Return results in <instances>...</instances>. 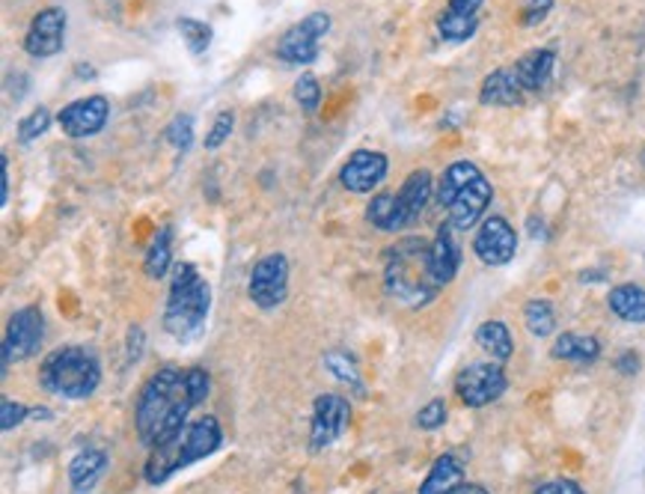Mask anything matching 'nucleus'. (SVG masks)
I'll use <instances>...</instances> for the list:
<instances>
[{
  "instance_id": "11",
  "label": "nucleus",
  "mask_w": 645,
  "mask_h": 494,
  "mask_svg": "<svg viewBox=\"0 0 645 494\" xmlns=\"http://www.w3.org/2000/svg\"><path fill=\"white\" fill-rule=\"evenodd\" d=\"M473 254L482 265L488 269H503L509 265L518 254V233L514 226L503 218V214H491L476 226L473 236Z\"/></svg>"
},
{
  "instance_id": "25",
  "label": "nucleus",
  "mask_w": 645,
  "mask_h": 494,
  "mask_svg": "<svg viewBox=\"0 0 645 494\" xmlns=\"http://www.w3.org/2000/svg\"><path fill=\"white\" fill-rule=\"evenodd\" d=\"M104 471H108V453L101 447H87L69 461V483L72 489H92Z\"/></svg>"
},
{
  "instance_id": "35",
  "label": "nucleus",
  "mask_w": 645,
  "mask_h": 494,
  "mask_svg": "<svg viewBox=\"0 0 645 494\" xmlns=\"http://www.w3.org/2000/svg\"><path fill=\"white\" fill-rule=\"evenodd\" d=\"M235 132V111L233 108H226V111H218V116L212 120V128L206 132V140H202V147L214 152V149H221Z\"/></svg>"
},
{
  "instance_id": "22",
  "label": "nucleus",
  "mask_w": 645,
  "mask_h": 494,
  "mask_svg": "<svg viewBox=\"0 0 645 494\" xmlns=\"http://www.w3.org/2000/svg\"><path fill=\"white\" fill-rule=\"evenodd\" d=\"M434 188H437V180H434L432 170L425 168L413 170V173H408V180L401 182V188L396 194H399L401 202H405V209L411 212L413 221L423 218L429 202L434 200Z\"/></svg>"
},
{
  "instance_id": "12",
  "label": "nucleus",
  "mask_w": 645,
  "mask_h": 494,
  "mask_svg": "<svg viewBox=\"0 0 645 494\" xmlns=\"http://www.w3.org/2000/svg\"><path fill=\"white\" fill-rule=\"evenodd\" d=\"M108 120H111V101L99 92L69 101L66 108L57 113V125L69 140H87V137L101 135Z\"/></svg>"
},
{
  "instance_id": "20",
  "label": "nucleus",
  "mask_w": 645,
  "mask_h": 494,
  "mask_svg": "<svg viewBox=\"0 0 645 494\" xmlns=\"http://www.w3.org/2000/svg\"><path fill=\"white\" fill-rule=\"evenodd\" d=\"M461 485H464V465L452 453H444L434 459L432 471L425 473L417 494H456Z\"/></svg>"
},
{
  "instance_id": "42",
  "label": "nucleus",
  "mask_w": 645,
  "mask_h": 494,
  "mask_svg": "<svg viewBox=\"0 0 645 494\" xmlns=\"http://www.w3.org/2000/svg\"><path fill=\"white\" fill-rule=\"evenodd\" d=\"M616 370L622 372V375H636L640 372V355L636 351H622L616 358Z\"/></svg>"
},
{
  "instance_id": "13",
  "label": "nucleus",
  "mask_w": 645,
  "mask_h": 494,
  "mask_svg": "<svg viewBox=\"0 0 645 494\" xmlns=\"http://www.w3.org/2000/svg\"><path fill=\"white\" fill-rule=\"evenodd\" d=\"M351 423V405L339 394H322L312 403V427H310V449L322 453L331 444L343 439L345 429Z\"/></svg>"
},
{
  "instance_id": "6",
  "label": "nucleus",
  "mask_w": 645,
  "mask_h": 494,
  "mask_svg": "<svg viewBox=\"0 0 645 494\" xmlns=\"http://www.w3.org/2000/svg\"><path fill=\"white\" fill-rule=\"evenodd\" d=\"M331 27H334L331 12H310V15H303L301 22L292 24L289 30L280 36L274 54L283 63H289V66H310L322 54V39L331 34Z\"/></svg>"
},
{
  "instance_id": "46",
  "label": "nucleus",
  "mask_w": 645,
  "mask_h": 494,
  "mask_svg": "<svg viewBox=\"0 0 645 494\" xmlns=\"http://www.w3.org/2000/svg\"><path fill=\"white\" fill-rule=\"evenodd\" d=\"M456 494H491L485 485H479V483H464L461 489H458Z\"/></svg>"
},
{
  "instance_id": "32",
  "label": "nucleus",
  "mask_w": 645,
  "mask_h": 494,
  "mask_svg": "<svg viewBox=\"0 0 645 494\" xmlns=\"http://www.w3.org/2000/svg\"><path fill=\"white\" fill-rule=\"evenodd\" d=\"M324 367H327V372L334 375L336 382L351 384L357 394H363V382H360L355 358H348L345 351H327V355H324Z\"/></svg>"
},
{
  "instance_id": "34",
  "label": "nucleus",
  "mask_w": 645,
  "mask_h": 494,
  "mask_svg": "<svg viewBox=\"0 0 645 494\" xmlns=\"http://www.w3.org/2000/svg\"><path fill=\"white\" fill-rule=\"evenodd\" d=\"M292 96H295L298 108H301L307 116H312V113L322 108V84H319V78H315L312 72H303L301 78L295 81V90H292Z\"/></svg>"
},
{
  "instance_id": "15",
  "label": "nucleus",
  "mask_w": 645,
  "mask_h": 494,
  "mask_svg": "<svg viewBox=\"0 0 645 494\" xmlns=\"http://www.w3.org/2000/svg\"><path fill=\"white\" fill-rule=\"evenodd\" d=\"M491 200H494V185L482 173L476 182H470L468 188L452 200V206L446 209V221L456 226L458 233H468V230H473V226L485 221Z\"/></svg>"
},
{
  "instance_id": "14",
  "label": "nucleus",
  "mask_w": 645,
  "mask_h": 494,
  "mask_svg": "<svg viewBox=\"0 0 645 494\" xmlns=\"http://www.w3.org/2000/svg\"><path fill=\"white\" fill-rule=\"evenodd\" d=\"M387 173L389 158L381 149H355L339 170V185L348 194H372L379 192Z\"/></svg>"
},
{
  "instance_id": "19",
  "label": "nucleus",
  "mask_w": 645,
  "mask_h": 494,
  "mask_svg": "<svg viewBox=\"0 0 645 494\" xmlns=\"http://www.w3.org/2000/svg\"><path fill=\"white\" fill-rule=\"evenodd\" d=\"M514 75L521 81L526 96L542 92L554 81V69H557V51L554 48H533L512 63Z\"/></svg>"
},
{
  "instance_id": "7",
  "label": "nucleus",
  "mask_w": 645,
  "mask_h": 494,
  "mask_svg": "<svg viewBox=\"0 0 645 494\" xmlns=\"http://www.w3.org/2000/svg\"><path fill=\"white\" fill-rule=\"evenodd\" d=\"M45 343V313L36 304H27L22 310H15L7 322V334H3V367L0 375H7L15 360L34 358L36 351Z\"/></svg>"
},
{
  "instance_id": "3",
  "label": "nucleus",
  "mask_w": 645,
  "mask_h": 494,
  "mask_svg": "<svg viewBox=\"0 0 645 494\" xmlns=\"http://www.w3.org/2000/svg\"><path fill=\"white\" fill-rule=\"evenodd\" d=\"M429 247H432L429 238L408 236L384 250V293L393 301L425 307L441 293L429 269Z\"/></svg>"
},
{
  "instance_id": "33",
  "label": "nucleus",
  "mask_w": 645,
  "mask_h": 494,
  "mask_svg": "<svg viewBox=\"0 0 645 494\" xmlns=\"http://www.w3.org/2000/svg\"><path fill=\"white\" fill-rule=\"evenodd\" d=\"M194 125L197 123H194V116H190V113H176V116L168 123V128H164V140L185 156V152L194 147V135H197V132H194Z\"/></svg>"
},
{
  "instance_id": "8",
  "label": "nucleus",
  "mask_w": 645,
  "mask_h": 494,
  "mask_svg": "<svg viewBox=\"0 0 645 494\" xmlns=\"http://www.w3.org/2000/svg\"><path fill=\"white\" fill-rule=\"evenodd\" d=\"M247 295L259 310H277L289 298V259L286 254H265L257 259L247 281Z\"/></svg>"
},
{
  "instance_id": "36",
  "label": "nucleus",
  "mask_w": 645,
  "mask_h": 494,
  "mask_svg": "<svg viewBox=\"0 0 645 494\" xmlns=\"http://www.w3.org/2000/svg\"><path fill=\"white\" fill-rule=\"evenodd\" d=\"M185 384H188V394L194 399V405H202L212 394V375L202 370V367H190L185 370Z\"/></svg>"
},
{
  "instance_id": "28",
  "label": "nucleus",
  "mask_w": 645,
  "mask_h": 494,
  "mask_svg": "<svg viewBox=\"0 0 645 494\" xmlns=\"http://www.w3.org/2000/svg\"><path fill=\"white\" fill-rule=\"evenodd\" d=\"M434 27H437L441 42H446V46H464V42H470V39L476 36L479 18H464V15H456V12L444 10L437 15Z\"/></svg>"
},
{
  "instance_id": "38",
  "label": "nucleus",
  "mask_w": 645,
  "mask_h": 494,
  "mask_svg": "<svg viewBox=\"0 0 645 494\" xmlns=\"http://www.w3.org/2000/svg\"><path fill=\"white\" fill-rule=\"evenodd\" d=\"M24 420H30V408H27V405L15 403V399H3V403H0V429H3V432L18 429Z\"/></svg>"
},
{
  "instance_id": "39",
  "label": "nucleus",
  "mask_w": 645,
  "mask_h": 494,
  "mask_svg": "<svg viewBox=\"0 0 645 494\" xmlns=\"http://www.w3.org/2000/svg\"><path fill=\"white\" fill-rule=\"evenodd\" d=\"M446 423V403L444 399H432V403H425L420 408V415H417V427L423 429V432H434V429H441Z\"/></svg>"
},
{
  "instance_id": "37",
  "label": "nucleus",
  "mask_w": 645,
  "mask_h": 494,
  "mask_svg": "<svg viewBox=\"0 0 645 494\" xmlns=\"http://www.w3.org/2000/svg\"><path fill=\"white\" fill-rule=\"evenodd\" d=\"M557 0H523L521 7V24L523 27H538L547 22V15L554 12Z\"/></svg>"
},
{
  "instance_id": "9",
  "label": "nucleus",
  "mask_w": 645,
  "mask_h": 494,
  "mask_svg": "<svg viewBox=\"0 0 645 494\" xmlns=\"http://www.w3.org/2000/svg\"><path fill=\"white\" fill-rule=\"evenodd\" d=\"M509 391V379L497 360L470 363L456 375V394L468 408H485Z\"/></svg>"
},
{
  "instance_id": "23",
  "label": "nucleus",
  "mask_w": 645,
  "mask_h": 494,
  "mask_svg": "<svg viewBox=\"0 0 645 494\" xmlns=\"http://www.w3.org/2000/svg\"><path fill=\"white\" fill-rule=\"evenodd\" d=\"M607 307L628 325H645V289L640 283H619L607 295Z\"/></svg>"
},
{
  "instance_id": "48",
  "label": "nucleus",
  "mask_w": 645,
  "mask_h": 494,
  "mask_svg": "<svg viewBox=\"0 0 645 494\" xmlns=\"http://www.w3.org/2000/svg\"><path fill=\"white\" fill-rule=\"evenodd\" d=\"M643 164H645V149H643Z\"/></svg>"
},
{
  "instance_id": "43",
  "label": "nucleus",
  "mask_w": 645,
  "mask_h": 494,
  "mask_svg": "<svg viewBox=\"0 0 645 494\" xmlns=\"http://www.w3.org/2000/svg\"><path fill=\"white\" fill-rule=\"evenodd\" d=\"M140 351H144V328L134 325L128 328V360H140Z\"/></svg>"
},
{
  "instance_id": "29",
  "label": "nucleus",
  "mask_w": 645,
  "mask_h": 494,
  "mask_svg": "<svg viewBox=\"0 0 645 494\" xmlns=\"http://www.w3.org/2000/svg\"><path fill=\"white\" fill-rule=\"evenodd\" d=\"M523 325L538 339H547L557 331V310L547 298H533L523 304Z\"/></svg>"
},
{
  "instance_id": "10",
  "label": "nucleus",
  "mask_w": 645,
  "mask_h": 494,
  "mask_svg": "<svg viewBox=\"0 0 645 494\" xmlns=\"http://www.w3.org/2000/svg\"><path fill=\"white\" fill-rule=\"evenodd\" d=\"M69 15L63 7H45L30 18V27L24 34V54L34 60H51L66 48Z\"/></svg>"
},
{
  "instance_id": "26",
  "label": "nucleus",
  "mask_w": 645,
  "mask_h": 494,
  "mask_svg": "<svg viewBox=\"0 0 645 494\" xmlns=\"http://www.w3.org/2000/svg\"><path fill=\"white\" fill-rule=\"evenodd\" d=\"M173 226H161L152 238V245L146 247L144 271L149 281H164L173 271Z\"/></svg>"
},
{
  "instance_id": "17",
  "label": "nucleus",
  "mask_w": 645,
  "mask_h": 494,
  "mask_svg": "<svg viewBox=\"0 0 645 494\" xmlns=\"http://www.w3.org/2000/svg\"><path fill=\"white\" fill-rule=\"evenodd\" d=\"M523 101H526V90L514 75V66L494 69L479 87V104L482 108H518Z\"/></svg>"
},
{
  "instance_id": "27",
  "label": "nucleus",
  "mask_w": 645,
  "mask_h": 494,
  "mask_svg": "<svg viewBox=\"0 0 645 494\" xmlns=\"http://www.w3.org/2000/svg\"><path fill=\"white\" fill-rule=\"evenodd\" d=\"M476 343L479 348H482L491 360H497V363H506V360L514 355L512 331H509L506 322H500V319L482 322V325L476 328Z\"/></svg>"
},
{
  "instance_id": "18",
  "label": "nucleus",
  "mask_w": 645,
  "mask_h": 494,
  "mask_svg": "<svg viewBox=\"0 0 645 494\" xmlns=\"http://www.w3.org/2000/svg\"><path fill=\"white\" fill-rule=\"evenodd\" d=\"M367 221L369 226H375L379 233H389V236H396V233H405L408 226H413L417 221L411 218V212L405 209V202H401L399 194H372V200L367 202Z\"/></svg>"
},
{
  "instance_id": "4",
  "label": "nucleus",
  "mask_w": 645,
  "mask_h": 494,
  "mask_svg": "<svg viewBox=\"0 0 645 494\" xmlns=\"http://www.w3.org/2000/svg\"><path fill=\"white\" fill-rule=\"evenodd\" d=\"M223 444V429L218 423V417L206 415L200 420H194L188 427L178 432L176 439L168 444H158L149 453L144 477L149 485H164L178 473L182 468H190L194 461L209 459L212 453H218Z\"/></svg>"
},
{
  "instance_id": "16",
  "label": "nucleus",
  "mask_w": 645,
  "mask_h": 494,
  "mask_svg": "<svg viewBox=\"0 0 645 494\" xmlns=\"http://www.w3.org/2000/svg\"><path fill=\"white\" fill-rule=\"evenodd\" d=\"M456 233V226L446 221V224H441V230L434 233L432 247H429V269H432L434 283H437L441 289L456 281L458 269H461V247H458Z\"/></svg>"
},
{
  "instance_id": "1",
  "label": "nucleus",
  "mask_w": 645,
  "mask_h": 494,
  "mask_svg": "<svg viewBox=\"0 0 645 494\" xmlns=\"http://www.w3.org/2000/svg\"><path fill=\"white\" fill-rule=\"evenodd\" d=\"M197 405L190 399L185 372L176 367H161V370L144 384L134 408V427L146 447L168 444L188 427V415Z\"/></svg>"
},
{
  "instance_id": "31",
  "label": "nucleus",
  "mask_w": 645,
  "mask_h": 494,
  "mask_svg": "<svg viewBox=\"0 0 645 494\" xmlns=\"http://www.w3.org/2000/svg\"><path fill=\"white\" fill-rule=\"evenodd\" d=\"M51 123H54V113H51V108L39 104V108H34L27 116L18 120V125H15V140H18L22 147H27V144L39 140V137L51 128Z\"/></svg>"
},
{
  "instance_id": "2",
  "label": "nucleus",
  "mask_w": 645,
  "mask_h": 494,
  "mask_svg": "<svg viewBox=\"0 0 645 494\" xmlns=\"http://www.w3.org/2000/svg\"><path fill=\"white\" fill-rule=\"evenodd\" d=\"M212 310V286L194 262H176L170 271V293L164 304V331L178 346H190L206 334Z\"/></svg>"
},
{
  "instance_id": "45",
  "label": "nucleus",
  "mask_w": 645,
  "mask_h": 494,
  "mask_svg": "<svg viewBox=\"0 0 645 494\" xmlns=\"http://www.w3.org/2000/svg\"><path fill=\"white\" fill-rule=\"evenodd\" d=\"M3 192H0V206H7L10 202V156L3 152Z\"/></svg>"
},
{
  "instance_id": "30",
  "label": "nucleus",
  "mask_w": 645,
  "mask_h": 494,
  "mask_svg": "<svg viewBox=\"0 0 645 494\" xmlns=\"http://www.w3.org/2000/svg\"><path fill=\"white\" fill-rule=\"evenodd\" d=\"M176 30L182 36V42L188 46V51L194 57H202L209 48H212L214 30L212 24L200 22V18H190V15H182L176 18Z\"/></svg>"
},
{
  "instance_id": "47",
  "label": "nucleus",
  "mask_w": 645,
  "mask_h": 494,
  "mask_svg": "<svg viewBox=\"0 0 645 494\" xmlns=\"http://www.w3.org/2000/svg\"><path fill=\"white\" fill-rule=\"evenodd\" d=\"M92 489H72V494H89Z\"/></svg>"
},
{
  "instance_id": "40",
  "label": "nucleus",
  "mask_w": 645,
  "mask_h": 494,
  "mask_svg": "<svg viewBox=\"0 0 645 494\" xmlns=\"http://www.w3.org/2000/svg\"><path fill=\"white\" fill-rule=\"evenodd\" d=\"M533 494H586V489L578 480H547Z\"/></svg>"
},
{
  "instance_id": "41",
  "label": "nucleus",
  "mask_w": 645,
  "mask_h": 494,
  "mask_svg": "<svg viewBox=\"0 0 645 494\" xmlns=\"http://www.w3.org/2000/svg\"><path fill=\"white\" fill-rule=\"evenodd\" d=\"M482 3H485V0H446L444 10L456 12V15H464V18H479Z\"/></svg>"
},
{
  "instance_id": "24",
  "label": "nucleus",
  "mask_w": 645,
  "mask_h": 494,
  "mask_svg": "<svg viewBox=\"0 0 645 494\" xmlns=\"http://www.w3.org/2000/svg\"><path fill=\"white\" fill-rule=\"evenodd\" d=\"M554 360H568V363H580V367H592L595 360L601 358V343L598 337H590V334H574V331H566L559 334L554 348H550Z\"/></svg>"
},
{
  "instance_id": "5",
  "label": "nucleus",
  "mask_w": 645,
  "mask_h": 494,
  "mask_svg": "<svg viewBox=\"0 0 645 494\" xmlns=\"http://www.w3.org/2000/svg\"><path fill=\"white\" fill-rule=\"evenodd\" d=\"M39 384L48 394L80 403L99 391L101 360L87 346H60L54 348L39 367Z\"/></svg>"
},
{
  "instance_id": "21",
  "label": "nucleus",
  "mask_w": 645,
  "mask_h": 494,
  "mask_svg": "<svg viewBox=\"0 0 645 494\" xmlns=\"http://www.w3.org/2000/svg\"><path fill=\"white\" fill-rule=\"evenodd\" d=\"M479 176H482V170H479L473 161H464V158H461V161H452V164H446L444 173L437 176L434 200L441 202L444 209H449L458 194L464 192L470 182H476Z\"/></svg>"
},
{
  "instance_id": "44",
  "label": "nucleus",
  "mask_w": 645,
  "mask_h": 494,
  "mask_svg": "<svg viewBox=\"0 0 645 494\" xmlns=\"http://www.w3.org/2000/svg\"><path fill=\"white\" fill-rule=\"evenodd\" d=\"M72 75H75V81H80V84H89V81H99V69L80 60V63L72 66Z\"/></svg>"
}]
</instances>
